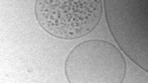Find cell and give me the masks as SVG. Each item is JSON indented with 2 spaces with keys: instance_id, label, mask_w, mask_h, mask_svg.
I'll list each match as a JSON object with an SVG mask.
<instances>
[{
  "instance_id": "1",
  "label": "cell",
  "mask_w": 148,
  "mask_h": 83,
  "mask_svg": "<svg viewBox=\"0 0 148 83\" xmlns=\"http://www.w3.org/2000/svg\"><path fill=\"white\" fill-rule=\"evenodd\" d=\"M64 71L70 83H122L127 64L115 45L102 39H90L79 43L70 50Z\"/></svg>"
},
{
  "instance_id": "2",
  "label": "cell",
  "mask_w": 148,
  "mask_h": 83,
  "mask_svg": "<svg viewBox=\"0 0 148 83\" xmlns=\"http://www.w3.org/2000/svg\"><path fill=\"white\" fill-rule=\"evenodd\" d=\"M35 18L41 28L56 38L72 40L92 32L100 22L101 0H37Z\"/></svg>"
},
{
  "instance_id": "3",
  "label": "cell",
  "mask_w": 148,
  "mask_h": 83,
  "mask_svg": "<svg viewBox=\"0 0 148 83\" xmlns=\"http://www.w3.org/2000/svg\"><path fill=\"white\" fill-rule=\"evenodd\" d=\"M105 17L119 48L147 72V1L104 0Z\"/></svg>"
}]
</instances>
